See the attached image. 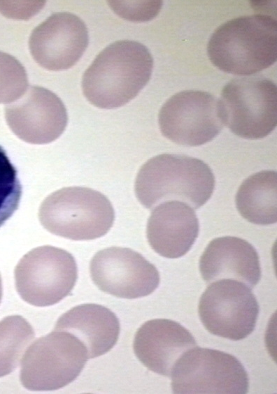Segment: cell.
<instances>
[{"instance_id": "3957f363", "label": "cell", "mask_w": 277, "mask_h": 394, "mask_svg": "<svg viewBox=\"0 0 277 394\" xmlns=\"http://www.w3.org/2000/svg\"><path fill=\"white\" fill-rule=\"evenodd\" d=\"M214 187L213 173L206 163L175 154H162L147 161L134 184L138 200L148 209L169 200H179L197 209L208 201Z\"/></svg>"}, {"instance_id": "5b68a950", "label": "cell", "mask_w": 277, "mask_h": 394, "mask_svg": "<svg viewBox=\"0 0 277 394\" xmlns=\"http://www.w3.org/2000/svg\"><path fill=\"white\" fill-rule=\"evenodd\" d=\"M89 358L84 344L73 334L56 330L36 340L25 351L20 379L31 391H55L74 381Z\"/></svg>"}, {"instance_id": "4fadbf2b", "label": "cell", "mask_w": 277, "mask_h": 394, "mask_svg": "<svg viewBox=\"0 0 277 394\" xmlns=\"http://www.w3.org/2000/svg\"><path fill=\"white\" fill-rule=\"evenodd\" d=\"M88 45L87 29L78 16L52 14L31 34L29 47L34 60L50 71L65 70L82 57Z\"/></svg>"}, {"instance_id": "7a4b0ae2", "label": "cell", "mask_w": 277, "mask_h": 394, "mask_svg": "<svg viewBox=\"0 0 277 394\" xmlns=\"http://www.w3.org/2000/svg\"><path fill=\"white\" fill-rule=\"evenodd\" d=\"M207 53L211 63L224 72L246 76L258 73L276 61V21L263 14L230 20L213 33Z\"/></svg>"}, {"instance_id": "9c48e42d", "label": "cell", "mask_w": 277, "mask_h": 394, "mask_svg": "<svg viewBox=\"0 0 277 394\" xmlns=\"http://www.w3.org/2000/svg\"><path fill=\"white\" fill-rule=\"evenodd\" d=\"M199 315L211 333L241 340L253 331L259 305L250 288L232 279L212 282L200 298Z\"/></svg>"}, {"instance_id": "ffe728a7", "label": "cell", "mask_w": 277, "mask_h": 394, "mask_svg": "<svg viewBox=\"0 0 277 394\" xmlns=\"http://www.w3.org/2000/svg\"><path fill=\"white\" fill-rule=\"evenodd\" d=\"M22 196V185L15 167L0 145V227L17 209Z\"/></svg>"}, {"instance_id": "30bf717a", "label": "cell", "mask_w": 277, "mask_h": 394, "mask_svg": "<svg viewBox=\"0 0 277 394\" xmlns=\"http://www.w3.org/2000/svg\"><path fill=\"white\" fill-rule=\"evenodd\" d=\"M158 122L163 136L186 146L211 141L225 125L219 99L195 90L180 92L169 98L159 110Z\"/></svg>"}, {"instance_id": "7402d4cb", "label": "cell", "mask_w": 277, "mask_h": 394, "mask_svg": "<svg viewBox=\"0 0 277 394\" xmlns=\"http://www.w3.org/2000/svg\"><path fill=\"white\" fill-rule=\"evenodd\" d=\"M1 298H2V282H1V275H0V302H1Z\"/></svg>"}, {"instance_id": "7c38bea8", "label": "cell", "mask_w": 277, "mask_h": 394, "mask_svg": "<svg viewBox=\"0 0 277 394\" xmlns=\"http://www.w3.org/2000/svg\"><path fill=\"white\" fill-rule=\"evenodd\" d=\"M11 131L31 144H47L57 139L66 129L68 116L61 99L51 91L31 86L26 94L5 107Z\"/></svg>"}, {"instance_id": "ba28073f", "label": "cell", "mask_w": 277, "mask_h": 394, "mask_svg": "<svg viewBox=\"0 0 277 394\" xmlns=\"http://www.w3.org/2000/svg\"><path fill=\"white\" fill-rule=\"evenodd\" d=\"M174 393H247L248 374L234 356L194 347L176 361L171 374Z\"/></svg>"}, {"instance_id": "2e32d148", "label": "cell", "mask_w": 277, "mask_h": 394, "mask_svg": "<svg viewBox=\"0 0 277 394\" xmlns=\"http://www.w3.org/2000/svg\"><path fill=\"white\" fill-rule=\"evenodd\" d=\"M199 270L207 283L232 279L252 289L261 278L256 249L246 240L233 236L211 241L200 258Z\"/></svg>"}, {"instance_id": "52a82bcc", "label": "cell", "mask_w": 277, "mask_h": 394, "mask_svg": "<svg viewBox=\"0 0 277 394\" xmlns=\"http://www.w3.org/2000/svg\"><path fill=\"white\" fill-rule=\"evenodd\" d=\"M77 277L73 256L64 249L50 245L31 249L15 269L18 294L23 300L37 307L55 305L69 296Z\"/></svg>"}, {"instance_id": "d6986e66", "label": "cell", "mask_w": 277, "mask_h": 394, "mask_svg": "<svg viewBox=\"0 0 277 394\" xmlns=\"http://www.w3.org/2000/svg\"><path fill=\"white\" fill-rule=\"evenodd\" d=\"M34 336L33 328L21 316H8L0 321V377L9 374L18 366Z\"/></svg>"}, {"instance_id": "9a60e30c", "label": "cell", "mask_w": 277, "mask_h": 394, "mask_svg": "<svg viewBox=\"0 0 277 394\" xmlns=\"http://www.w3.org/2000/svg\"><path fill=\"white\" fill-rule=\"evenodd\" d=\"M199 224L194 210L178 200L163 202L148 218L147 239L162 256L176 258L185 255L194 243Z\"/></svg>"}, {"instance_id": "5bb4252c", "label": "cell", "mask_w": 277, "mask_h": 394, "mask_svg": "<svg viewBox=\"0 0 277 394\" xmlns=\"http://www.w3.org/2000/svg\"><path fill=\"white\" fill-rule=\"evenodd\" d=\"M197 346L192 335L178 323L152 319L136 333L133 347L138 359L150 370L166 377L180 357Z\"/></svg>"}, {"instance_id": "6da1fadb", "label": "cell", "mask_w": 277, "mask_h": 394, "mask_svg": "<svg viewBox=\"0 0 277 394\" xmlns=\"http://www.w3.org/2000/svg\"><path fill=\"white\" fill-rule=\"evenodd\" d=\"M152 67V55L145 45L134 41H116L104 49L85 72L83 94L98 108H119L145 86Z\"/></svg>"}, {"instance_id": "8992f818", "label": "cell", "mask_w": 277, "mask_h": 394, "mask_svg": "<svg viewBox=\"0 0 277 394\" xmlns=\"http://www.w3.org/2000/svg\"><path fill=\"white\" fill-rule=\"evenodd\" d=\"M219 104L224 124L241 138H263L276 126V85L262 75L232 79L223 87Z\"/></svg>"}, {"instance_id": "e0dca14e", "label": "cell", "mask_w": 277, "mask_h": 394, "mask_svg": "<svg viewBox=\"0 0 277 394\" xmlns=\"http://www.w3.org/2000/svg\"><path fill=\"white\" fill-rule=\"evenodd\" d=\"M120 323L109 309L97 304L78 305L59 318L55 330L69 332L85 346L89 358L109 351L116 344Z\"/></svg>"}, {"instance_id": "ac0fdd59", "label": "cell", "mask_w": 277, "mask_h": 394, "mask_svg": "<svg viewBox=\"0 0 277 394\" xmlns=\"http://www.w3.org/2000/svg\"><path fill=\"white\" fill-rule=\"evenodd\" d=\"M276 172L262 170L256 173L239 187L236 205L240 214L257 225H269L277 221Z\"/></svg>"}, {"instance_id": "8fae6325", "label": "cell", "mask_w": 277, "mask_h": 394, "mask_svg": "<svg viewBox=\"0 0 277 394\" xmlns=\"http://www.w3.org/2000/svg\"><path fill=\"white\" fill-rule=\"evenodd\" d=\"M94 284L103 292L127 299L152 293L159 283L156 267L141 254L125 247L99 251L90 263Z\"/></svg>"}, {"instance_id": "277c9868", "label": "cell", "mask_w": 277, "mask_h": 394, "mask_svg": "<svg viewBox=\"0 0 277 394\" xmlns=\"http://www.w3.org/2000/svg\"><path fill=\"white\" fill-rule=\"evenodd\" d=\"M38 218L50 233L73 240H90L106 234L115 219L108 198L96 190L69 187L42 202Z\"/></svg>"}, {"instance_id": "44dd1931", "label": "cell", "mask_w": 277, "mask_h": 394, "mask_svg": "<svg viewBox=\"0 0 277 394\" xmlns=\"http://www.w3.org/2000/svg\"><path fill=\"white\" fill-rule=\"evenodd\" d=\"M26 71L9 54L0 51V103H11L24 95L28 87Z\"/></svg>"}]
</instances>
